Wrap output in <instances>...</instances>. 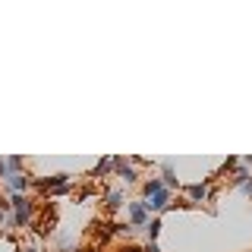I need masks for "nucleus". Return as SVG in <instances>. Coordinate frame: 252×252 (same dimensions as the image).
Masks as SVG:
<instances>
[{
  "label": "nucleus",
  "instance_id": "nucleus-1",
  "mask_svg": "<svg viewBox=\"0 0 252 252\" xmlns=\"http://www.w3.org/2000/svg\"><path fill=\"white\" fill-rule=\"evenodd\" d=\"M10 205H13V211H16V215H13V227H26L29 218H32V202L22 192H13Z\"/></svg>",
  "mask_w": 252,
  "mask_h": 252
},
{
  "label": "nucleus",
  "instance_id": "nucleus-2",
  "mask_svg": "<svg viewBox=\"0 0 252 252\" xmlns=\"http://www.w3.org/2000/svg\"><path fill=\"white\" fill-rule=\"evenodd\" d=\"M142 205H145L148 211H164V208H167V205H170V189L164 186V189H158V192L145 195V202H142Z\"/></svg>",
  "mask_w": 252,
  "mask_h": 252
},
{
  "label": "nucleus",
  "instance_id": "nucleus-3",
  "mask_svg": "<svg viewBox=\"0 0 252 252\" xmlns=\"http://www.w3.org/2000/svg\"><path fill=\"white\" fill-rule=\"evenodd\" d=\"M129 218L136 227H148V208L142 202H129Z\"/></svg>",
  "mask_w": 252,
  "mask_h": 252
},
{
  "label": "nucleus",
  "instance_id": "nucleus-4",
  "mask_svg": "<svg viewBox=\"0 0 252 252\" xmlns=\"http://www.w3.org/2000/svg\"><path fill=\"white\" fill-rule=\"evenodd\" d=\"M3 183L13 189V192H22V189L32 186V180L26 177V173H10V177H3Z\"/></svg>",
  "mask_w": 252,
  "mask_h": 252
},
{
  "label": "nucleus",
  "instance_id": "nucleus-5",
  "mask_svg": "<svg viewBox=\"0 0 252 252\" xmlns=\"http://www.w3.org/2000/svg\"><path fill=\"white\" fill-rule=\"evenodd\" d=\"M117 173H120V177L126 180V183H136V180H139V173H136V167H132V164H126L123 161V158H117Z\"/></svg>",
  "mask_w": 252,
  "mask_h": 252
},
{
  "label": "nucleus",
  "instance_id": "nucleus-6",
  "mask_svg": "<svg viewBox=\"0 0 252 252\" xmlns=\"http://www.w3.org/2000/svg\"><path fill=\"white\" fill-rule=\"evenodd\" d=\"M186 192H189V199H192V202H202V199H208V183H192Z\"/></svg>",
  "mask_w": 252,
  "mask_h": 252
},
{
  "label": "nucleus",
  "instance_id": "nucleus-7",
  "mask_svg": "<svg viewBox=\"0 0 252 252\" xmlns=\"http://www.w3.org/2000/svg\"><path fill=\"white\" fill-rule=\"evenodd\" d=\"M161 183H164V186H177V173H173L170 164H164V177H161Z\"/></svg>",
  "mask_w": 252,
  "mask_h": 252
},
{
  "label": "nucleus",
  "instance_id": "nucleus-8",
  "mask_svg": "<svg viewBox=\"0 0 252 252\" xmlns=\"http://www.w3.org/2000/svg\"><path fill=\"white\" fill-rule=\"evenodd\" d=\"M120 205H123V192H120V189L107 192V208H120Z\"/></svg>",
  "mask_w": 252,
  "mask_h": 252
},
{
  "label": "nucleus",
  "instance_id": "nucleus-9",
  "mask_svg": "<svg viewBox=\"0 0 252 252\" xmlns=\"http://www.w3.org/2000/svg\"><path fill=\"white\" fill-rule=\"evenodd\" d=\"M145 230H148V236H152V243L158 240V233H161V220H158V218H152V220H148V227H145Z\"/></svg>",
  "mask_w": 252,
  "mask_h": 252
},
{
  "label": "nucleus",
  "instance_id": "nucleus-10",
  "mask_svg": "<svg viewBox=\"0 0 252 252\" xmlns=\"http://www.w3.org/2000/svg\"><path fill=\"white\" fill-rule=\"evenodd\" d=\"M249 177H252V173H249V170H236V173H233V177H230V180H233V186H243V183H246V180H249Z\"/></svg>",
  "mask_w": 252,
  "mask_h": 252
},
{
  "label": "nucleus",
  "instance_id": "nucleus-11",
  "mask_svg": "<svg viewBox=\"0 0 252 252\" xmlns=\"http://www.w3.org/2000/svg\"><path fill=\"white\" fill-rule=\"evenodd\" d=\"M158 189H164V183H161V180H148V183H145V195L158 192Z\"/></svg>",
  "mask_w": 252,
  "mask_h": 252
},
{
  "label": "nucleus",
  "instance_id": "nucleus-12",
  "mask_svg": "<svg viewBox=\"0 0 252 252\" xmlns=\"http://www.w3.org/2000/svg\"><path fill=\"white\" fill-rule=\"evenodd\" d=\"M110 164H114V161H110V158H104V161H101L98 167H94V177H101V173H107V167H110Z\"/></svg>",
  "mask_w": 252,
  "mask_h": 252
},
{
  "label": "nucleus",
  "instance_id": "nucleus-13",
  "mask_svg": "<svg viewBox=\"0 0 252 252\" xmlns=\"http://www.w3.org/2000/svg\"><path fill=\"white\" fill-rule=\"evenodd\" d=\"M243 192H246V195H252V177L246 180V183H243Z\"/></svg>",
  "mask_w": 252,
  "mask_h": 252
},
{
  "label": "nucleus",
  "instance_id": "nucleus-14",
  "mask_svg": "<svg viewBox=\"0 0 252 252\" xmlns=\"http://www.w3.org/2000/svg\"><path fill=\"white\" fill-rule=\"evenodd\" d=\"M142 252H161V249H158V243H148V246L142 249Z\"/></svg>",
  "mask_w": 252,
  "mask_h": 252
},
{
  "label": "nucleus",
  "instance_id": "nucleus-15",
  "mask_svg": "<svg viewBox=\"0 0 252 252\" xmlns=\"http://www.w3.org/2000/svg\"><path fill=\"white\" fill-rule=\"evenodd\" d=\"M6 177V164H3V158H0V180Z\"/></svg>",
  "mask_w": 252,
  "mask_h": 252
},
{
  "label": "nucleus",
  "instance_id": "nucleus-16",
  "mask_svg": "<svg viewBox=\"0 0 252 252\" xmlns=\"http://www.w3.org/2000/svg\"><path fill=\"white\" fill-rule=\"evenodd\" d=\"M3 218H6V215H3V208H0V224H3Z\"/></svg>",
  "mask_w": 252,
  "mask_h": 252
},
{
  "label": "nucleus",
  "instance_id": "nucleus-17",
  "mask_svg": "<svg viewBox=\"0 0 252 252\" xmlns=\"http://www.w3.org/2000/svg\"><path fill=\"white\" fill-rule=\"evenodd\" d=\"M19 252H35V249H19Z\"/></svg>",
  "mask_w": 252,
  "mask_h": 252
}]
</instances>
